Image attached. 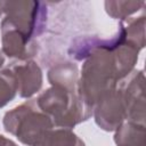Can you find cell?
Listing matches in <instances>:
<instances>
[{"label":"cell","mask_w":146,"mask_h":146,"mask_svg":"<svg viewBox=\"0 0 146 146\" xmlns=\"http://www.w3.org/2000/svg\"><path fill=\"white\" fill-rule=\"evenodd\" d=\"M120 80L113 50H97L84 59L76 92L94 107L103 96L116 89Z\"/></svg>","instance_id":"obj_1"},{"label":"cell","mask_w":146,"mask_h":146,"mask_svg":"<svg viewBox=\"0 0 146 146\" xmlns=\"http://www.w3.org/2000/svg\"><path fill=\"white\" fill-rule=\"evenodd\" d=\"M39 108L47 114L54 127L73 129L75 125L92 116V107L88 105L78 92L50 87L42 91L38 98Z\"/></svg>","instance_id":"obj_2"},{"label":"cell","mask_w":146,"mask_h":146,"mask_svg":"<svg viewBox=\"0 0 146 146\" xmlns=\"http://www.w3.org/2000/svg\"><path fill=\"white\" fill-rule=\"evenodd\" d=\"M2 125L26 146H34L48 130L54 128L51 119L39 108L36 99L26 100L6 112Z\"/></svg>","instance_id":"obj_3"},{"label":"cell","mask_w":146,"mask_h":146,"mask_svg":"<svg viewBox=\"0 0 146 146\" xmlns=\"http://www.w3.org/2000/svg\"><path fill=\"white\" fill-rule=\"evenodd\" d=\"M0 9L16 29L31 39L40 36L47 26L48 9L36 0H1Z\"/></svg>","instance_id":"obj_4"},{"label":"cell","mask_w":146,"mask_h":146,"mask_svg":"<svg viewBox=\"0 0 146 146\" xmlns=\"http://www.w3.org/2000/svg\"><path fill=\"white\" fill-rule=\"evenodd\" d=\"M116 89L121 96L125 121L145 124V74L141 70H133L119 81Z\"/></svg>","instance_id":"obj_5"},{"label":"cell","mask_w":146,"mask_h":146,"mask_svg":"<svg viewBox=\"0 0 146 146\" xmlns=\"http://www.w3.org/2000/svg\"><path fill=\"white\" fill-rule=\"evenodd\" d=\"M1 30V51L9 58L17 60H30L39 52L36 39H31L16 29L7 18L0 24Z\"/></svg>","instance_id":"obj_6"},{"label":"cell","mask_w":146,"mask_h":146,"mask_svg":"<svg viewBox=\"0 0 146 146\" xmlns=\"http://www.w3.org/2000/svg\"><path fill=\"white\" fill-rule=\"evenodd\" d=\"M96 124L104 131H115L124 121V108L117 89L103 96L92 107Z\"/></svg>","instance_id":"obj_7"},{"label":"cell","mask_w":146,"mask_h":146,"mask_svg":"<svg viewBox=\"0 0 146 146\" xmlns=\"http://www.w3.org/2000/svg\"><path fill=\"white\" fill-rule=\"evenodd\" d=\"M117 31L111 38H102L97 35L76 36L72 40L68 48V55L75 60H84L97 50H114L125 41L124 30L119 23Z\"/></svg>","instance_id":"obj_8"},{"label":"cell","mask_w":146,"mask_h":146,"mask_svg":"<svg viewBox=\"0 0 146 146\" xmlns=\"http://www.w3.org/2000/svg\"><path fill=\"white\" fill-rule=\"evenodd\" d=\"M8 68L16 80L17 94L21 98H31L40 91L43 75L42 70L36 62L32 59L18 60L8 66Z\"/></svg>","instance_id":"obj_9"},{"label":"cell","mask_w":146,"mask_h":146,"mask_svg":"<svg viewBox=\"0 0 146 146\" xmlns=\"http://www.w3.org/2000/svg\"><path fill=\"white\" fill-rule=\"evenodd\" d=\"M79 76L80 73L78 65L70 60L54 64L47 73V78L51 87L65 89L72 92H76Z\"/></svg>","instance_id":"obj_10"},{"label":"cell","mask_w":146,"mask_h":146,"mask_svg":"<svg viewBox=\"0 0 146 146\" xmlns=\"http://www.w3.org/2000/svg\"><path fill=\"white\" fill-rule=\"evenodd\" d=\"M145 124L124 121L114 133L116 146H145Z\"/></svg>","instance_id":"obj_11"},{"label":"cell","mask_w":146,"mask_h":146,"mask_svg":"<svg viewBox=\"0 0 146 146\" xmlns=\"http://www.w3.org/2000/svg\"><path fill=\"white\" fill-rule=\"evenodd\" d=\"M34 146H86V144L71 129L52 128L48 130Z\"/></svg>","instance_id":"obj_12"},{"label":"cell","mask_w":146,"mask_h":146,"mask_svg":"<svg viewBox=\"0 0 146 146\" xmlns=\"http://www.w3.org/2000/svg\"><path fill=\"white\" fill-rule=\"evenodd\" d=\"M120 23L124 30L125 41L141 50L145 47V16L127 18Z\"/></svg>","instance_id":"obj_13"},{"label":"cell","mask_w":146,"mask_h":146,"mask_svg":"<svg viewBox=\"0 0 146 146\" xmlns=\"http://www.w3.org/2000/svg\"><path fill=\"white\" fill-rule=\"evenodd\" d=\"M105 11L107 15L114 19L124 21L129 18L132 14L137 13L141 8H144V1H121V0H107L104 2Z\"/></svg>","instance_id":"obj_14"},{"label":"cell","mask_w":146,"mask_h":146,"mask_svg":"<svg viewBox=\"0 0 146 146\" xmlns=\"http://www.w3.org/2000/svg\"><path fill=\"white\" fill-rule=\"evenodd\" d=\"M17 95L16 80L8 67L0 71V108L10 103Z\"/></svg>","instance_id":"obj_15"},{"label":"cell","mask_w":146,"mask_h":146,"mask_svg":"<svg viewBox=\"0 0 146 146\" xmlns=\"http://www.w3.org/2000/svg\"><path fill=\"white\" fill-rule=\"evenodd\" d=\"M0 146H18L16 143H14L11 139L6 138L5 136L0 135Z\"/></svg>","instance_id":"obj_16"},{"label":"cell","mask_w":146,"mask_h":146,"mask_svg":"<svg viewBox=\"0 0 146 146\" xmlns=\"http://www.w3.org/2000/svg\"><path fill=\"white\" fill-rule=\"evenodd\" d=\"M1 14H2V11H1V9H0V16H1Z\"/></svg>","instance_id":"obj_17"}]
</instances>
